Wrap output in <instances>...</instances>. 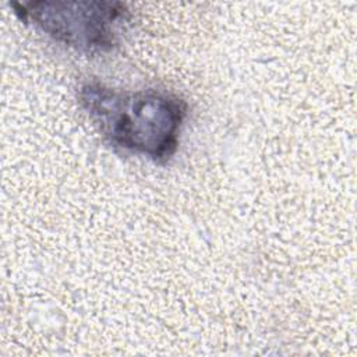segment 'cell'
<instances>
[{
  "mask_svg": "<svg viewBox=\"0 0 357 357\" xmlns=\"http://www.w3.org/2000/svg\"><path fill=\"white\" fill-rule=\"evenodd\" d=\"M77 98L113 148L160 165L174 156L188 116V105L180 96L158 89H116L92 79L79 85Z\"/></svg>",
  "mask_w": 357,
  "mask_h": 357,
  "instance_id": "obj_1",
  "label": "cell"
},
{
  "mask_svg": "<svg viewBox=\"0 0 357 357\" xmlns=\"http://www.w3.org/2000/svg\"><path fill=\"white\" fill-rule=\"evenodd\" d=\"M14 13L54 42L84 53H103L117 46L131 14L120 1L40 0L13 3Z\"/></svg>",
  "mask_w": 357,
  "mask_h": 357,
  "instance_id": "obj_2",
  "label": "cell"
}]
</instances>
